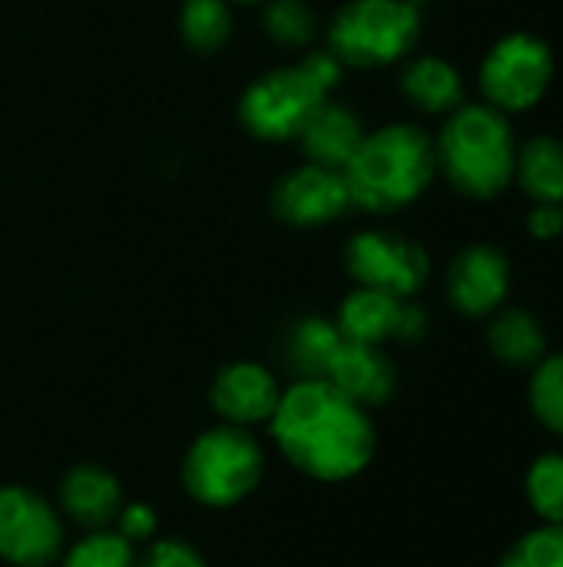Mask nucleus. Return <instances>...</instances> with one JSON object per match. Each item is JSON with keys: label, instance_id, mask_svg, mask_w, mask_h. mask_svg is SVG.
<instances>
[{"label": "nucleus", "instance_id": "1a4fd4ad", "mask_svg": "<svg viewBox=\"0 0 563 567\" xmlns=\"http://www.w3.org/2000/svg\"><path fill=\"white\" fill-rule=\"evenodd\" d=\"M345 266L358 286L411 299L425 286L431 262L415 239L392 233H358L345 249Z\"/></svg>", "mask_w": 563, "mask_h": 567}, {"label": "nucleus", "instance_id": "423d86ee", "mask_svg": "<svg viewBox=\"0 0 563 567\" xmlns=\"http://www.w3.org/2000/svg\"><path fill=\"white\" fill-rule=\"evenodd\" d=\"M262 465V449L246 429L219 425L192 442L183 462V485L199 505L229 508L259 485Z\"/></svg>", "mask_w": 563, "mask_h": 567}, {"label": "nucleus", "instance_id": "6ab92c4d", "mask_svg": "<svg viewBox=\"0 0 563 567\" xmlns=\"http://www.w3.org/2000/svg\"><path fill=\"white\" fill-rule=\"evenodd\" d=\"M488 346L504 365H514V369L538 365L548 352V339H544L541 322L524 309L501 312L488 332Z\"/></svg>", "mask_w": 563, "mask_h": 567}, {"label": "nucleus", "instance_id": "39448f33", "mask_svg": "<svg viewBox=\"0 0 563 567\" xmlns=\"http://www.w3.org/2000/svg\"><path fill=\"white\" fill-rule=\"evenodd\" d=\"M421 33L418 7L408 0H352L329 30V53L345 66H385L411 53Z\"/></svg>", "mask_w": 563, "mask_h": 567}, {"label": "nucleus", "instance_id": "a211bd4d", "mask_svg": "<svg viewBox=\"0 0 563 567\" xmlns=\"http://www.w3.org/2000/svg\"><path fill=\"white\" fill-rule=\"evenodd\" d=\"M514 179L538 203L563 206V143L554 136H534L518 150Z\"/></svg>", "mask_w": 563, "mask_h": 567}, {"label": "nucleus", "instance_id": "a878e982", "mask_svg": "<svg viewBox=\"0 0 563 567\" xmlns=\"http://www.w3.org/2000/svg\"><path fill=\"white\" fill-rule=\"evenodd\" d=\"M501 567H563V525H544L518 542Z\"/></svg>", "mask_w": 563, "mask_h": 567}, {"label": "nucleus", "instance_id": "cd10ccee", "mask_svg": "<svg viewBox=\"0 0 563 567\" xmlns=\"http://www.w3.org/2000/svg\"><path fill=\"white\" fill-rule=\"evenodd\" d=\"M119 535L129 542V545H139V542H149L153 532H156V515L149 505H126L119 512Z\"/></svg>", "mask_w": 563, "mask_h": 567}, {"label": "nucleus", "instance_id": "9b49d317", "mask_svg": "<svg viewBox=\"0 0 563 567\" xmlns=\"http://www.w3.org/2000/svg\"><path fill=\"white\" fill-rule=\"evenodd\" d=\"M348 206H352V199H348L345 176L338 169L315 166V163H305V166L292 169L289 176H282L275 186V196H272L275 216L282 223L302 226V229L325 226V223L338 219Z\"/></svg>", "mask_w": 563, "mask_h": 567}, {"label": "nucleus", "instance_id": "393cba45", "mask_svg": "<svg viewBox=\"0 0 563 567\" xmlns=\"http://www.w3.org/2000/svg\"><path fill=\"white\" fill-rule=\"evenodd\" d=\"M534 382H531V405L534 415L551 429L563 435V355L541 359L534 365Z\"/></svg>", "mask_w": 563, "mask_h": 567}, {"label": "nucleus", "instance_id": "dca6fc26", "mask_svg": "<svg viewBox=\"0 0 563 567\" xmlns=\"http://www.w3.org/2000/svg\"><path fill=\"white\" fill-rule=\"evenodd\" d=\"M299 140H302L309 163L342 173L345 163L355 156L358 143L365 140V130H362V120L348 106L329 100L312 113V120L302 126Z\"/></svg>", "mask_w": 563, "mask_h": 567}, {"label": "nucleus", "instance_id": "6e6552de", "mask_svg": "<svg viewBox=\"0 0 563 567\" xmlns=\"http://www.w3.org/2000/svg\"><path fill=\"white\" fill-rule=\"evenodd\" d=\"M63 551V525L50 502L30 488H0V561L46 567Z\"/></svg>", "mask_w": 563, "mask_h": 567}, {"label": "nucleus", "instance_id": "b1692460", "mask_svg": "<svg viewBox=\"0 0 563 567\" xmlns=\"http://www.w3.org/2000/svg\"><path fill=\"white\" fill-rule=\"evenodd\" d=\"M63 567H136V555H133V545L119 532L103 528L76 542L66 551Z\"/></svg>", "mask_w": 563, "mask_h": 567}, {"label": "nucleus", "instance_id": "f257e3e1", "mask_svg": "<svg viewBox=\"0 0 563 567\" xmlns=\"http://www.w3.org/2000/svg\"><path fill=\"white\" fill-rule=\"evenodd\" d=\"M269 422L282 455L319 482L355 478L375 455L368 412L325 379H299L285 389Z\"/></svg>", "mask_w": 563, "mask_h": 567}, {"label": "nucleus", "instance_id": "c85d7f7f", "mask_svg": "<svg viewBox=\"0 0 563 567\" xmlns=\"http://www.w3.org/2000/svg\"><path fill=\"white\" fill-rule=\"evenodd\" d=\"M528 229L534 239H557L563 236V206L557 203H538L528 216Z\"/></svg>", "mask_w": 563, "mask_h": 567}, {"label": "nucleus", "instance_id": "c756f323", "mask_svg": "<svg viewBox=\"0 0 563 567\" xmlns=\"http://www.w3.org/2000/svg\"><path fill=\"white\" fill-rule=\"evenodd\" d=\"M408 3H415V7H418V3H428V0H408Z\"/></svg>", "mask_w": 563, "mask_h": 567}, {"label": "nucleus", "instance_id": "ddd939ff", "mask_svg": "<svg viewBox=\"0 0 563 567\" xmlns=\"http://www.w3.org/2000/svg\"><path fill=\"white\" fill-rule=\"evenodd\" d=\"M279 399L282 392L272 372L256 362L226 365L212 382V405L226 425L249 429V425L269 422L279 409Z\"/></svg>", "mask_w": 563, "mask_h": 567}, {"label": "nucleus", "instance_id": "0eeeda50", "mask_svg": "<svg viewBox=\"0 0 563 567\" xmlns=\"http://www.w3.org/2000/svg\"><path fill=\"white\" fill-rule=\"evenodd\" d=\"M554 80V53L531 33L498 40L481 63V90L501 113H524L538 106Z\"/></svg>", "mask_w": 563, "mask_h": 567}, {"label": "nucleus", "instance_id": "f3484780", "mask_svg": "<svg viewBox=\"0 0 563 567\" xmlns=\"http://www.w3.org/2000/svg\"><path fill=\"white\" fill-rule=\"evenodd\" d=\"M402 90L405 96L425 110V113H455L461 103H465V83H461V73L441 60V56H418L405 66L402 73Z\"/></svg>", "mask_w": 563, "mask_h": 567}, {"label": "nucleus", "instance_id": "bb28decb", "mask_svg": "<svg viewBox=\"0 0 563 567\" xmlns=\"http://www.w3.org/2000/svg\"><path fill=\"white\" fill-rule=\"evenodd\" d=\"M136 567H206L199 551L179 538H166V542H156L149 545V551L143 555V561Z\"/></svg>", "mask_w": 563, "mask_h": 567}, {"label": "nucleus", "instance_id": "412c9836", "mask_svg": "<svg viewBox=\"0 0 563 567\" xmlns=\"http://www.w3.org/2000/svg\"><path fill=\"white\" fill-rule=\"evenodd\" d=\"M179 27L189 47L199 53L219 50L232 33V13L226 0H186L179 13Z\"/></svg>", "mask_w": 563, "mask_h": 567}, {"label": "nucleus", "instance_id": "20e7f679", "mask_svg": "<svg viewBox=\"0 0 563 567\" xmlns=\"http://www.w3.org/2000/svg\"><path fill=\"white\" fill-rule=\"evenodd\" d=\"M342 80V63L325 53H309L302 63L279 66L259 76L239 103L246 130L259 140H295L312 113L329 103Z\"/></svg>", "mask_w": 563, "mask_h": 567}, {"label": "nucleus", "instance_id": "f03ea898", "mask_svg": "<svg viewBox=\"0 0 563 567\" xmlns=\"http://www.w3.org/2000/svg\"><path fill=\"white\" fill-rule=\"evenodd\" d=\"M438 156L425 130L411 123H392L365 133L342 176L352 206L368 213H398L411 206L435 179Z\"/></svg>", "mask_w": 563, "mask_h": 567}, {"label": "nucleus", "instance_id": "4468645a", "mask_svg": "<svg viewBox=\"0 0 563 567\" xmlns=\"http://www.w3.org/2000/svg\"><path fill=\"white\" fill-rule=\"evenodd\" d=\"M395 365L382 352V346H365L352 339H342L325 369V382H332L345 399L362 409L385 405L395 392Z\"/></svg>", "mask_w": 563, "mask_h": 567}, {"label": "nucleus", "instance_id": "5701e85b", "mask_svg": "<svg viewBox=\"0 0 563 567\" xmlns=\"http://www.w3.org/2000/svg\"><path fill=\"white\" fill-rule=\"evenodd\" d=\"M528 498L544 525H563V455H541L528 472Z\"/></svg>", "mask_w": 563, "mask_h": 567}, {"label": "nucleus", "instance_id": "f8f14e48", "mask_svg": "<svg viewBox=\"0 0 563 567\" xmlns=\"http://www.w3.org/2000/svg\"><path fill=\"white\" fill-rule=\"evenodd\" d=\"M508 289L511 266L508 256L494 246H471L448 269V296L461 316H491L508 299Z\"/></svg>", "mask_w": 563, "mask_h": 567}, {"label": "nucleus", "instance_id": "aec40b11", "mask_svg": "<svg viewBox=\"0 0 563 567\" xmlns=\"http://www.w3.org/2000/svg\"><path fill=\"white\" fill-rule=\"evenodd\" d=\"M342 332L335 322L329 319H305L292 329L285 355L292 362V369L302 372V379H325V369L335 355V349L342 346Z\"/></svg>", "mask_w": 563, "mask_h": 567}, {"label": "nucleus", "instance_id": "4be33fe9", "mask_svg": "<svg viewBox=\"0 0 563 567\" xmlns=\"http://www.w3.org/2000/svg\"><path fill=\"white\" fill-rule=\"evenodd\" d=\"M265 33L282 47H305L315 37V10L305 0H269L262 13Z\"/></svg>", "mask_w": 563, "mask_h": 567}, {"label": "nucleus", "instance_id": "7ed1b4c3", "mask_svg": "<svg viewBox=\"0 0 563 567\" xmlns=\"http://www.w3.org/2000/svg\"><path fill=\"white\" fill-rule=\"evenodd\" d=\"M435 156L448 183L471 199H494L514 179L518 143L508 113L491 103H461L448 113L435 143Z\"/></svg>", "mask_w": 563, "mask_h": 567}, {"label": "nucleus", "instance_id": "7c9ffc66", "mask_svg": "<svg viewBox=\"0 0 563 567\" xmlns=\"http://www.w3.org/2000/svg\"><path fill=\"white\" fill-rule=\"evenodd\" d=\"M239 3H262V0H239Z\"/></svg>", "mask_w": 563, "mask_h": 567}, {"label": "nucleus", "instance_id": "2eb2a0df", "mask_svg": "<svg viewBox=\"0 0 563 567\" xmlns=\"http://www.w3.org/2000/svg\"><path fill=\"white\" fill-rule=\"evenodd\" d=\"M60 505L76 525H83L90 532H103V528H110V522L119 518L123 492L110 472H103L96 465H76L60 482Z\"/></svg>", "mask_w": 563, "mask_h": 567}, {"label": "nucleus", "instance_id": "9d476101", "mask_svg": "<svg viewBox=\"0 0 563 567\" xmlns=\"http://www.w3.org/2000/svg\"><path fill=\"white\" fill-rule=\"evenodd\" d=\"M338 332L352 342L385 346V342H418L428 332V316L392 292L358 286L338 309Z\"/></svg>", "mask_w": 563, "mask_h": 567}]
</instances>
